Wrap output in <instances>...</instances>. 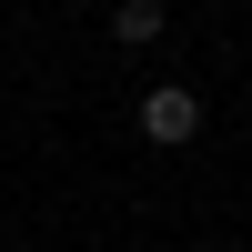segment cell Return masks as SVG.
Wrapping results in <instances>:
<instances>
[{
    "instance_id": "cell-1",
    "label": "cell",
    "mask_w": 252,
    "mask_h": 252,
    "mask_svg": "<svg viewBox=\"0 0 252 252\" xmlns=\"http://www.w3.org/2000/svg\"><path fill=\"white\" fill-rule=\"evenodd\" d=\"M192 131H202V91L192 81H152V91H141V141H152V152H182Z\"/></svg>"
},
{
    "instance_id": "cell-2",
    "label": "cell",
    "mask_w": 252,
    "mask_h": 252,
    "mask_svg": "<svg viewBox=\"0 0 252 252\" xmlns=\"http://www.w3.org/2000/svg\"><path fill=\"white\" fill-rule=\"evenodd\" d=\"M161 31H172V10H161V0H111V40H121V51H152Z\"/></svg>"
}]
</instances>
